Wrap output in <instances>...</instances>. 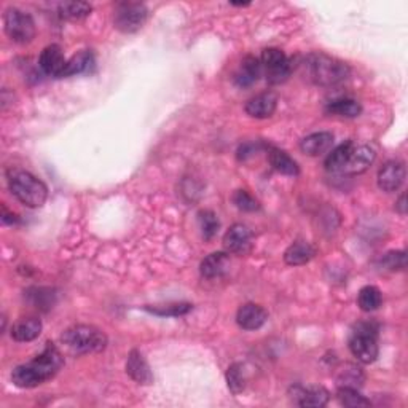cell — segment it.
<instances>
[{"label": "cell", "mask_w": 408, "mask_h": 408, "mask_svg": "<svg viewBox=\"0 0 408 408\" xmlns=\"http://www.w3.org/2000/svg\"><path fill=\"white\" fill-rule=\"evenodd\" d=\"M152 313L160 316H179L185 314L191 310V305L189 303H179V305H167L166 308H148Z\"/></svg>", "instance_id": "obj_34"}, {"label": "cell", "mask_w": 408, "mask_h": 408, "mask_svg": "<svg viewBox=\"0 0 408 408\" xmlns=\"http://www.w3.org/2000/svg\"><path fill=\"white\" fill-rule=\"evenodd\" d=\"M268 160H269V165L273 166V170L284 174V176L293 177L300 174V167L297 165V161L293 160L289 153L284 152V150L273 147L268 152Z\"/></svg>", "instance_id": "obj_19"}, {"label": "cell", "mask_w": 408, "mask_h": 408, "mask_svg": "<svg viewBox=\"0 0 408 408\" xmlns=\"http://www.w3.org/2000/svg\"><path fill=\"white\" fill-rule=\"evenodd\" d=\"M262 70H265L267 80L272 85H279V83L286 82L291 75V63L284 51L279 48H267L263 50L260 58Z\"/></svg>", "instance_id": "obj_8"}, {"label": "cell", "mask_w": 408, "mask_h": 408, "mask_svg": "<svg viewBox=\"0 0 408 408\" xmlns=\"http://www.w3.org/2000/svg\"><path fill=\"white\" fill-rule=\"evenodd\" d=\"M395 209H397V211H399L400 214H405V212H407V196H405V195H402V196L399 198L397 204H395Z\"/></svg>", "instance_id": "obj_35"}, {"label": "cell", "mask_w": 408, "mask_h": 408, "mask_svg": "<svg viewBox=\"0 0 408 408\" xmlns=\"http://www.w3.org/2000/svg\"><path fill=\"white\" fill-rule=\"evenodd\" d=\"M224 246L228 254L246 255L252 248V233L246 225L235 224L225 233Z\"/></svg>", "instance_id": "obj_9"}, {"label": "cell", "mask_w": 408, "mask_h": 408, "mask_svg": "<svg viewBox=\"0 0 408 408\" xmlns=\"http://www.w3.org/2000/svg\"><path fill=\"white\" fill-rule=\"evenodd\" d=\"M338 383H340V386L356 388L357 389L364 383L362 370L359 369V367H356V365H352V364L345 365V369L340 370Z\"/></svg>", "instance_id": "obj_29"}, {"label": "cell", "mask_w": 408, "mask_h": 408, "mask_svg": "<svg viewBox=\"0 0 408 408\" xmlns=\"http://www.w3.org/2000/svg\"><path fill=\"white\" fill-rule=\"evenodd\" d=\"M198 222H200V228L204 239H212L217 235L220 222L212 211H200L198 212Z\"/></svg>", "instance_id": "obj_30"}, {"label": "cell", "mask_w": 408, "mask_h": 408, "mask_svg": "<svg viewBox=\"0 0 408 408\" xmlns=\"http://www.w3.org/2000/svg\"><path fill=\"white\" fill-rule=\"evenodd\" d=\"M8 187L18 201L27 208H42L48 198L46 185L32 176L31 172L23 170H8L7 172Z\"/></svg>", "instance_id": "obj_3"}, {"label": "cell", "mask_w": 408, "mask_h": 408, "mask_svg": "<svg viewBox=\"0 0 408 408\" xmlns=\"http://www.w3.org/2000/svg\"><path fill=\"white\" fill-rule=\"evenodd\" d=\"M126 374L139 385H150L153 381V375L150 371L146 357L137 350L129 352L128 362H126Z\"/></svg>", "instance_id": "obj_15"}, {"label": "cell", "mask_w": 408, "mask_h": 408, "mask_svg": "<svg viewBox=\"0 0 408 408\" xmlns=\"http://www.w3.org/2000/svg\"><path fill=\"white\" fill-rule=\"evenodd\" d=\"M64 365V359L56 346L48 345L37 357L29 364L18 365L11 374V381L15 386L31 389L51 380Z\"/></svg>", "instance_id": "obj_1"}, {"label": "cell", "mask_w": 408, "mask_h": 408, "mask_svg": "<svg viewBox=\"0 0 408 408\" xmlns=\"http://www.w3.org/2000/svg\"><path fill=\"white\" fill-rule=\"evenodd\" d=\"M5 32L16 44H29L35 37V23L20 8H8L4 16Z\"/></svg>", "instance_id": "obj_5"}, {"label": "cell", "mask_w": 408, "mask_h": 408, "mask_svg": "<svg viewBox=\"0 0 408 408\" xmlns=\"http://www.w3.org/2000/svg\"><path fill=\"white\" fill-rule=\"evenodd\" d=\"M228 267H230V257L227 252H214L201 262L200 272L203 278L214 279L224 274Z\"/></svg>", "instance_id": "obj_18"}, {"label": "cell", "mask_w": 408, "mask_h": 408, "mask_svg": "<svg viewBox=\"0 0 408 408\" xmlns=\"http://www.w3.org/2000/svg\"><path fill=\"white\" fill-rule=\"evenodd\" d=\"M376 158L375 150L369 146H361V147H354L351 152V157L348 160L346 166L343 167L345 174H362L364 171H367Z\"/></svg>", "instance_id": "obj_14"}, {"label": "cell", "mask_w": 408, "mask_h": 408, "mask_svg": "<svg viewBox=\"0 0 408 408\" xmlns=\"http://www.w3.org/2000/svg\"><path fill=\"white\" fill-rule=\"evenodd\" d=\"M40 68L48 75L61 77L63 70L68 64V59L64 58L63 50L58 45H48L40 55Z\"/></svg>", "instance_id": "obj_13"}, {"label": "cell", "mask_w": 408, "mask_h": 408, "mask_svg": "<svg viewBox=\"0 0 408 408\" xmlns=\"http://www.w3.org/2000/svg\"><path fill=\"white\" fill-rule=\"evenodd\" d=\"M276 107H278V96L268 91L257 94L252 99H249L248 104H246V112L252 118L265 120L273 115L276 112Z\"/></svg>", "instance_id": "obj_11"}, {"label": "cell", "mask_w": 408, "mask_h": 408, "mask_svg": "<svg viewBox=\"0 0 408 408\" xmlns=\"http://www.w3.org/2000/svg\"><path fill=\"white\" fill-rule=\"evenodd\" d=\"M297 404L306 408H321L326 407L330 399V394L326 388L322 386H310V388H297Z\"/></svg>", "instance_id": "obj_17"}, {"label": "cell", "mask_w": 408, "mask_h": 408, "mask_svg": "<svg viewBox=\"0 0 408 408\" xmlns=\"http://www.w3.org/2000/svg\"><path fill=\"white\" fill-rule=\"evenodd\" d=\"M227 381H228V388H230L235 394L243 391L244 389V374H243L241 365L233 364L231 367L227 370Z\"/></svg>", "instance_id": "obj_31"}, {"label": "cell", "mask_w": 408, "mask_h": 408, "mask_svg": "<svg viewBox=\"0 0 408 408\" xmlns=\"http://www.w3.org/2000/svg\"><path fill=\"white\" fill-rule=\"evenodd\" d=\"M93 65V55L88 51H82L79 55L72 56L68 64H65V68L63 70V75L61 77H70V75H79L83 74V72H87L89 68Z\"/></svg>", "instance_id": "obj_26"}, {"label": "cell", "mask_w": 408, "mask_h": 408, "mask_svg": "<svg viewBox=\"0 0 408 408\" xmlns=\"http://www.w3.org/2000/svg\"><path fill=\"white\" fill-rule=\"evenodd\" d=\"M268 314L260 305L246 303L238 310L236 321L238 326L244 330H257L267 322Z\"/></svg>", "instance_id": "obj_12"}, {"label": "cell", "mask_w": 408, "mask_h": 408, "mask_svg": "<svg viewBox=\"0 0 408 408\" xmlns=\"http://www.w3.org/2000/svg\"><path fill=\"white\" fill-rule=\"evenodd\" d=\"M233 203L236 204L238 209H241V211H248V212H254L260 208L259 201H257L252 195H249L246 190H238L236 193L233 195Z\"/></svg>", "instance_id": "obj_32"}, {"label": "cell", "mask_w": 408, "mask_h": 408, "mask_svg": "<svg viewBox=\"0 0 408 408\" xmlns=\"http://www.w3.org/2000/svg\"><path fill=\"white\" fill-rule=\"evenodd\" d=\"M332 144L333 134L327 133V131H321V133H313L306 136L305 139L300 142V148H302L303 153L310 155V157H319V155L329 152Z\"/></svg>", "instance_id": "obj_16"}, {"label": "cell", "mask_w": 408, "mask_h": 408, "mask_svg": "<svg viewBox=\"0 0 408 408\" xmlns=\"http://www.w3.org/2000/svg\"><path fill=\"white\" fill-rule=\"evenodd\" d=\"M63 343L77 354L98 352L107 346L104 332L93 326H74L63 333Z\"/></svg>", "instance_id": "obj_4"}, {"label": "cell", "mask_w": 408, "mask_h": 408, "mask_svg": "<svg viewBox=\"0 0 408 408\" xmlns=\"http://www.w3.org/2000/svg\"><path fill=\"white\" fill-rule=\"evenodd\" d=\"M338 400L343 407L359 408V407H369L370 400L365 399L364 395L357 391L356 388H345L340 386L338 389Z\"/></svg>", "instance_id": "obj_28"}, {"label": "cell", "mask_w": 408, "mask_h": 408, "mask_svg": "<svg viewBox=\"0 0 408 408\" xmlns=\"http://www.w3.org/2000/svg\"><path fill=\"white\" fill-rule=\"evenodd\" d=\"M350 350L352 356L362 364H371L378 357V345H376V333L371 326H359L356 332L352 333L350 340Z\"/></svg>", "instance_id": "obj_7"}, {"label": "cell", "mask_w": 408, "mask_h": 408, "mask_svg": "<svg viewBox=\"0 0 408 408\" xmlns=\"http://www.w3.org/2000/svg\"><path fill=\"white\" fill-rule=\"evenodd\" d=\"M59 15L65 20L70 21H77V20H83L87 18L89 13H91V5L88 2H64L59 4L58 7Z\"/></svg>", "instance_id": "obj_27"}, {"label": "cell", "mask_w": 408, "mask_h": 408, "mask_svg": "<svg viewBox=\"0 0 408 408\" xmlns=\"http://www.w3.org/2000/svg\"><path fill=\"white\" fill-rule=\"evenodd\" d=\"M42 332V322L37 317H26V319L18 321L13 327H11V337L16 341H32Z\"/></svg>", "instance_id": "obj_21"}, {"label": "cell", "mask_w": 408, "mask_h": 408, "mask_svg": "<svg viewBox=\"0 0 408 408\" xmlns=\"http://www.w3.org/2000/svg\"><path fill=\"white\" fill-rule=\"evenodd\" d=\"M327 112L332 113V115L337 117H345V118H356L361 115L362 107L357 101L354 99H335L327 106Z\"/></svg>", "instance_id": "obj_24"}, {"label": "cell", "mask_w": 408, "mask_h": 408, "mask_svg": "<svg viewBox=\"0 0 408 408\" xmlns=\"http://www.w3.org/2000/svg\"><path fill=\"white\" fill-rule=\"evenodd\" d=\"M148 11L146 5L139 2H123L118 4L113 13V24L118 31L125 34H133L146 24Z\"/></svg>", "instance_id": "obj_6"}, {"label": "cell", "mask_w": 408, "mask_h": 408, "mask_svg": "<svg viewBox=\"0 0 408 408\" xmlns=\"http://www.w3.org/2000/svg\"><path fill=\"white\" fill-rule=\"evenodd\" d=\"M302 69L306 79L321 87L337 85L350 75V68L345 63L327 55H321V53L306 56Z\"/></svg>", "instance_id": "obj_2"}, {"label": "cell", "mask_w": 408, "mask_h": 408, "mask_svg": "<svg viewBox=\"0 0 408 408\" xmlns=\"http://www.w3.org/2000/svg\"><path fill=\"white\" fill-rule=\"evenodd\" d=\"M354 144L351 141L340 144L337 148H333L326 158V170L329 172H341L346 166L348 160L351 157Z\"/></svg>", "instance_id": "obj_23"}, {"label": "cell", "mask_w": 408, "mask_h": 408, "mask_svg": "<svg viewBox=\"0 0 408 408\" xmlns=\"http://www.w3.org/2000/svg\"><path fill=\"white\" fill-rule=\"evenodd\" d=\"M405 181V166L402 161H389L378 172V187L386 193L397 191Z\"/></svg>", "instance_id": "obj_10"}, {"label": "cell", "mask_w": 408, "mask_h": 408, "mask_svg": "<svg viewBox=\"0 0 408 408\" xmlns=\"http://www.w3.org/2000/svg\"><path fill=\"white\" fill-rule=\"evenodd\" d=\"M383 302V295L381 291L378 289L375 286H365L359 291L357 295V305L359 308L365 313H371V311H376L381 306Z\"/></svg>", "instance_id": "obj_25"}, {"label": "cell", "mask_w": 408, "mask_h": 408, "mask_svg": "<svg viewBox=\"0 0 408 408\" xmlns=\"http://www.w3.org/2000/svg\"><path fill=\"white\" fill-rule=\"evenodd\" d=\"M313 257H314V249L305 241H297L291 244L284 252V260L287 265H291V267L305 265V263H308L311 259H313Z\"/></svg>", "instance_id": "obj_22"}, {"label": "cell", "mask_w": 408, "mask_h": 408, "mask_svg": "<svg viewBox=\"0 0 408 408\" xmlns=\"http://www.w3.org/2000/svg\"><path fill=\"white\" fill-rule=\"evenodd\" d=\"M381 265L391 272L405 268V252L404 250H393L388 252L386 255L381 257Z\"/></svg>", "instance_id": "obj_33"}, {"label": "cell", "mask_w": 408, "mask_h": 408, "mask_svg": "<svg viewBox=\"0 0 408 408\" xmlns=\"http://www.w3.org/2000/svg\"><path fill=\"white\" fill-rule=\"evenodd\" d=\"M262 74V64L260 59H257L254 56H248L241 63V68L236 72L235 82L238 87L246 88L254 85V83L259 80V77Z\"/></svg>", "instance_id": "obj_20"}]
</instances>
